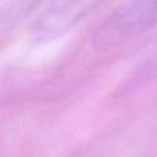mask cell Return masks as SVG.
<instances>
[{"label":"cell","instance_id":"6da1fadb","mask_svg":"<svg viewBox=\"0 0 157 157\" xmlns=\"http://www.w3.org/2000/svg\"><path fill=\"white\" fill-rule=\"evenodd\" d=\"M157 22V0H128L103 24L98 44H113Z\"/></svg>","mask_w":157,"mask_h":157}]
</instances>
